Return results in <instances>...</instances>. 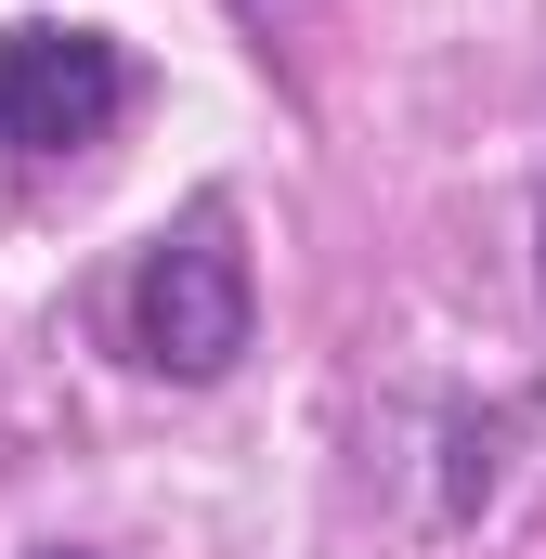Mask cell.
<instances>
[{"label":"cell","mask_w":546,"mask_h":559,"mask_svg":"<svg viewBox=\"0 0 546 559\" xmlns=\"http://www.w3.org/2000/svg\"><path fill=\"white\" fill-rule=\"evenodd\" d=\"M118 105H131V66L105 26H0V143L13 156L92 143Z\"/></svg>","instance_id":"2"},{"label":"cell","mask_w":546,"mask_h":559,"mask_svg":"<svg viewBox=\"0 0 546 559\" xmlns=\"http://www.w3.org/2000/svg\"><path fill=\"white\" fill-rule=\"evenodd\" d=\"M26 559H92V547H26Z\"/></svg>","instance_id":"3"},{"label":"cell","mask_w":546,"mask_h":559,"mask_svg":"<svg viewBox=\"0 0 546 559\" xmlns=\"http://www.w3.org/2000/svg\"><path fill=\"white\" fill-rule=\"evenodd\" d=\"M261 299H248V248H235V209H182L156 248L131 261V352L156 378H222L248 352Z\"/></svg>","instance_id":"1"}]
</instances>
